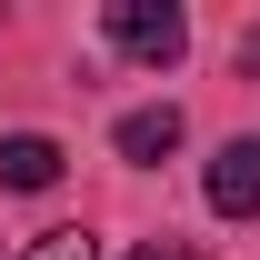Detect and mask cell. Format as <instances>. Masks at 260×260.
Here are the masks:
<instances>
[{"instance_id": "3957f363", "label": "cell", "mask_w": 260, "mask_h": 260, "mask_svg": "<svg viewBox=\"0 0 260 260\" xmlns=\"http://www.w3.org/2000/svg\"><path fill=\"white\" fill-rule=\"evenodd\" d=\"M180 130H190V120H180L170 100H150V110H130L110 140H120V160H140V170H150V160H170V150H180Z\"/></svg>"}, {"instance_id": "277c9868", "label": "cell", "mask_w": 260, "mask_h": 260, "mask_svg": "<svg viewBox=\"0 0 260 260\" xmlns=\"http://www.w3.org/2000/svg\"><path fill=\"white\" fill-rule=\"evenodd\" d=\"M0 180H10V190H50V180H60V140H50V130H10V140H0Z\"/></svg>"}, {"instance_id": "7a4b0ae2", "label": "cell", "mask_w": 260, "mask_h": 260, "mask_svg": "<svg viewBox=\"0 0 260 260\" xmlns=\"http://www.w3.org/2000/svg\"><path fill=\"white\" fill-rule=\"evenodd\" d=\"M200 190H210L220 220H260V130H250V140H220V160H210Z\"/></svg>"}, {"instance_id": "8992f818", "label": "cell", "mask_w": 260, "mask_h": 260, "mask_svg": "<svg viewBox=\"0 0 260 260\" xmlns=\"http://www.w3.org/2000/svg\"><path fill=\"white\" fill-rule=\"evenodd\" d=\"M130 260H210V250H200V240H180V230H160V240H140Z\"/></svg>"}, {"instance_id": "5b68a950", "label": "cell", "mask_w": 260, "mask_h": 260, "mask_svg": "<svg viewBox=\"0 0 260 260\" xmlns=\"http://www.w3.org/2000/svg\"><path fill=\"white\" fill-rule=\"evenodd\" d=\"M10 260H100V240H90L80 220H70V230H40L30 250H10Z\"/></svg>"}, {"instance_id": "52a82bcc", "label": "cell", "mask_w": 260, "mask_h": 260, "mask_svg": "<svg viewBox=\"0 0 260 260\" xmlns=\"http://www.w3.org/2000/svg\"><path fill=\"white\" fill-rule=\"evenodd\" d=\"M0 260H10V250H0Z\"/></svg>"}, {"instance_id": "6da1fadb", "label": "cell", "mask_w": 260, "mask_h": 260, "mask_svg": "<svg viewBox=\"0 0 260 260\" xmlns=\"http://www.w3.org/2000/svg\"><path fill=\"white\" fill-rule=\"evenodd\" d=\"M100 30H110V50H130L140 70H170L190 50V10H180V0H110Z\"/></svg>"}]
</instances>
